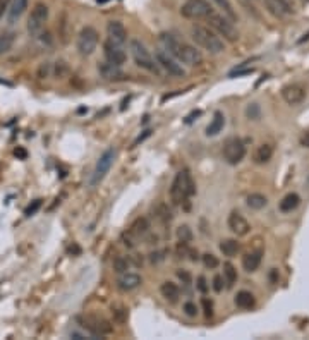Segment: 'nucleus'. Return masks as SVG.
Segmentation results:
<instances>
[{
    "instance_id": "obj_1",
    "label": "nucleus",
    "mask_w": 309,
    "mask_h": 340,
    "mask_svg": "<svg viewBox=\"0 0 309 340\" xmlns=\"http://www.w3.org/2000/svg\"><path fill=\"white\" fill-rule=\"evenodd\" d=\"M158 40L162 43L163 50H167L172 57H175L179 62L187 64V66H193V67L203 64V54L196 47L186 43V41H180L172 33H160Z\"/></svg>"
},
{
    "instance_id": "obj_2",
    "label": "nucleus",
    "mask_w": 309,
    "mask_h": 340,
    "mask_svg": "<svg viewBox=\"0 0 309 340\" xmlns=\"http://www.w3.org/2000/svg\"><path fill=\"white\" fill-rule=\"evenodd\" d=\"M191 38L200 45L201 48H205L206 52L213 55H218L225 50V43L223 40L215 33L213 30L206 26H201V24H194L191 28Z\"/></svg>"
},
{
    "instance_id": "obj_3",
    "label": "nucleus",
    "mask_w": 309,
    "mask_h": 340,
    "mask_svg": "<svg viewBox=\"0 0 309 340\" xmlns=\"http://www.w3.org/2000/svg\"><path fill=\"white\" fill-rule=\"evenodd\" d=\"M129 50H131V55H133L134 62H136V66H139L141 69L148 70V72L160 76L158 62H156L155 57L150 54V50H148L146 45H144L143 41L136 40V38H134V40H131L129 41Z\"/></svg>"
},
{
    "instance_id": "obj_4",
    "label": "nucleus",
    "mask_w": 309,
    "mask_h": 340,
    "mask_svg": "<svg viewBox=\"0 0 309 340\" xmlns=\"http://www.w3.org/2000/svg\"><path fill=\"white\" fill-rule=\"evenodd\" d=\"M206 21H208L209 26H211L213 30L220 34V36L225 38V40H229V41H237V40H239V33H237L236 26H234V23L227 16L211 12L208 17H206Z\"/></svg>"
},
{
    "instance_id": "obj_5",
    "label": "nucleus",
    "mask_w": 309,
    "mask_h": 340,
    "mask_svg": "<svg viewBox=\"0 0 309 340\" xmlns=\"http://www.w3.org/2000/svg\"><path fill=\"white\" fill-rule=\"evenodd\" d=\"M48 21V7L43 2H36L31 9L30 19H28V33L31 36H40L45 28V23Z\"/></svg>"
},
{
    "instance_id": "obj_6",
    "label": "nucleus",
    "mask_w": 309,
    "mask_h": 340,
    "mask_svg": "<svg viewBox=\"0 0 309 340\" xmlns=\"http://www.w3.org/2000/svg\"><path fill=\"white\" fill-rule=\"evenodd\" d=\"M211 12H215L209 2L206 0H186L180 7V14L186 19H206Z\"/></svg>"
},
{
    "instance_id": "obj_7",
    "label": "nucleus",
    "mask_w": 309,
    "mask_h": 340,
    "mask_svg": "<svg viewBox=\"0 0 309 340\" xmlns=\"http://www.w3.org/2000/svg\"><path fill=\"white\" fill-rule=\"evenodd\" d=\"M77 321H79L81 327L86 328L93 337H98V335L103 337V335L112 334V330H113V327L110 325L108 320H105V318H102V316H95V314L81 316V318H77Z\"/></svg>"
},
{
    "instance_id": "obj_8",
    "label": "nucleus",
    "mask_w": 309,
    "mask_h": 340,
    "mask_svg": "<svg viewBox=\"0 0 309 340\" xmlns=\"http://www.w3.org/2000/svg\"><path fill=\"white\" fill-rule=\"evenodd\" d=\"M98 41H100V34L95 28L86 26L81 30L79 36H77V52L83 57L91 55L98 47Z\"/></svg>"
},
{
    "instance_id": "obj_9",
    "label": "nucleus",
    "mask_w": 309,
    "mask_h": 340,
    "mask_svg": "<svg viewBox=\"0 0 309 340\" xmlns=\"http://www.w3.org/2000/svg\"><path fill=\"white\" fill-rule=\"evenodd\" d=\"M246 157V144L240 137H230L223 144V158L229 165H237Z\"/></svg>"
},
{
    "instance_id": "obj_10",
    "label": "nucleus",
    "mask_w": 309,
    "mask_h": 340,
    "mask_svg": "<svg viewBox=\"0 0 309 340\" xmlns=\"http://www.w3.org/2000/svg\"><path fill=\"white\" fill-rule=\"evenodd\" d=\"M155 59H156V62H158V66L162 67L163 70H167L170 76H173V77L186 76V69L182 67V64H180L175 57L170 55L167 50H163V48L155 52Z\"/></svg>"
},
{
    "instance_id": "obj_11",
    "label": "nucleus",
    "mask_w": 309,
    "mask_h": 340,
    "mask_svg": "<svg viewBox=\"0 0 309 340\" xmlns=\"http://www.w3.org/2000/svg\"><path fill=\"white\" fill-rule=\"evenodd\" d=\"M113 160H115V150H113V148H108V150L98 158L97 165H95L93 175H91V186H98V184L105 179L108 170L112 169Z\"/></svg>"
},
{
    "instance_id": "obj_12",
    "label": "nucleus",
    "mask_w": 309,
    "mask_h": 340,
    "mask_svg": "<svg viewBox=\"0 0 309 340\" xmlns=\"http://www.w3.org/2000/svg\"><path fill=\"white\" fill-rule=\"evenodd\" d=\"M103 55H105L106 62L115 64V66H120V67H122L127 60L126 50H124L120 45L113 43V41H110V40H106L105 43H103Z\"/></svg>"
},
{
    "instance_id": "obj_13",
    "label": "nucleus",
    "mask_w": 309,
    "mask_h": 340,
    "mask_svg": "<svg viewBox=\"0 0 309 340\" xmlns=\"http://www.w3.org/2000/svg\"><path fill=\"white\" fill-rule=\"evenodd\" d=\"M268 12L275 17H285L296 12V5L292 0H265Z\"/></svg>"
},
{
    "instance_id": "obj_14",
    "label": "nucleus",
    "mask_w": 309,
    "mask_h": 340,
    "mask_svg": "<svg viewBox=\"0 0 309 340\" xmlns=\"http://www.w3.org/2000/svg\"><path fill=\"white\" fill-rule=\"evenodd\" d=\"M282 98L289 105H299L306 100V90L301 84H287L282 88Z\"/></svg>"
},
{
    "instance_id": "obj_15",
    "label": "nucleus",
    "mask_w": 309,
    "mask_h": 340,
    "mask_svg": "<svg viewBox=\"0 0 309 340\" xmlns=\"http://www.w3.org/2000/svg\"><path fill=\"white\" fill-rule=\"evenodd\" d=\"M106 36H108L110 41H113V43L124 47V45H126V41H127L126 26H124L120 21H110V23L106 24Z\"/></svg>"
},
{
    "instance_id": "obj_16",
    "label": "nucleus",
    "mask_w": 309,
    "mask_h": 340,
    "mask_svg": "<svg viewBox=\"0 0 309 340\" xmlns=\"http://www.w3.org/2000/svg\"><path fill=\"white\" fill-rule=\"evenodd\" d=\"M227 224H229V229L239 237L247 236V234H249V230H251L249 222H247L246 218L239 213V211H232V213L229 215V220H227Z\"/></svg>"
},
{
    "instance_id": "obj_17",
    "label": "nucleus",
    "mask_w": 309,
    "mask_h": 340,
    "mask_svg": "<svg viewBox=\"0 0 309 340\" xmlns=\"http://www.w3.org/2000/svg\"><path fill=\"white\" fill-rule=\"evenodd\" d=\"M98 72L103 79L106 81H120L124 79V72L120 69V66H115V64H110V62H102L98 64Z\"/></svg>"
},
{
    "instance_id": "obj_18",
    "label": "nucleus",
    "mask_w": 309,
    "mask_h": 340,
    "mask_svg": "<svg viewBox=\"0 0 309 340\" xmlns=\"http://www.w3.org/2000/svg\"><path fill=\"white\" fill-rule=\"evenodd\" d=\"M143 283V278L137 273H131V272H126V273H120V277L117 278V287L124 292H129V290H134Z\"/></svg>"
},
{
    "instance_id": "obj_19",
    "label": "nucleus",
    "mask_w": 309,
    "mask_h": 340,
    "mask_svg": "<svg viewBox=\"0 0 309 340\" xmlns=\"http://www.w3.org/2000/svg\"><path fill=\"white\" fill-rule=\"evenodd\" d=\"M170 200H172V204H175V206L187 201L186 194H184V187H182V172H179L173 177V182H172V186H170Z\"/></svg>"
},
{
    "instance_id": "obj_20",
    "label": "nucleus",
    "mask_w": 309,
    "mask_h": 340,
    "mask_svg": "<svg viewBox=\"0 0 309 340\" xmlns=\"http://www.w3.org/2000/svg\"><path fill=\"white\" fill-rule=\"evenodd\" d=\"M28 2H30V0H10L9 10H7V14H9V23L14 24L16 21L21 19V16H23L28 9Z\"/></svg>"
},
{
    "instance_id": "obj_21",
    "label": "nucleus",
    "mask_w": 309,
    "mask_h": 340,
    "mask_svg": "<svg viewBox=\"0 0 309 340\" xmlns=\"http://www.w3.org/2000/svg\"><path fill=\"white\" fill-rule=\"evenodd\" d=\"M234 303H236V306L240 307V309H253V307L256 306V297H254L249 290H239L236 299H234Z\"/></svg>"
},
{
    "instance_id": "obj_22",
    "label": "nucleus",
    "mask_w": 309,
    "mask_h": 340,
    "mask_svg": "<svg viewBox=\"0 0 309 340\" xmlns=\"http://www.w3.org/2000/svg\"><path fill=\"white\" fill-rule=\"evenodd\" d=\"M225 127V115L222 112L213 113V119L209 120L208 127H206V136H216L220 134Z\"/></svg>"
},
{
    "instance_id": "obj_23",
    "label": "nucleus",
    "mask_w": 309,
    "mask_h": 340,
    "mask_svg": "<svg viewBox=\"0 0 309 340\" xmlns=\"http://www.w3.org/2000/svg\"><path fill=\"white\" fill-rule=\"evenodd\" d=\"M261 265V251H253V253H247L246 256L242 258V268L247 272V273H253L256 272Z\"/></svg>"
},
{
    "instance_id": "obj_24",
    "label": "nucleus",
    "mask_w": 309,
    "mask_h": 340,
    "mask_svg": "<svg viewBox=\"0 0 309 340\" xmlns=\"http://www.w3.org/2000/svg\"><path fill=\"white\" fill-rule=\"evenodd\" d=\"M273 157V146L272 144H259L254 151L253 158H254V164L263 165V164H268Z\"/></svg>"
},
{
    "instance_id": "obj_25",
    "label": "nucleus",
    "mask_w": 309,
    "mask_h": 340,
    "mask_svg": "<svg viewBox=\"0 0 309 340\" xmlns=\"http://www.w3.org/2000/svg\"><path fill=\"white\" fill-rule=\"evenodd\" d=\"M160 292H162V296L165 297L169 303H177L179 297H180L179 287H177V283H173V282H163L162 287H160Z\"/></svg>"
},
{
    "instance_id": "obj_26",
    "label": "nucleus",
    "mask_w": 309,
    "mask_h": 340,
    "mask_svg": "<svg viewBox=\"0 0 309 340\" xmlns=\"http://www.w3.org/2000/svg\"><path fill=\"white\" fill-rule=\"evenodd\" d=\"M148 230H150V222H148V218L139 217L133 222V225L129 227L127 234H129L131 237H141V236H144Z\"/></svg>"
},
{
    "instance_id": "obj_27",
    "label": "nucleus",
    "mask_w": 309,
    "mask_h": 340,
    "mask_svg": "<svg viewBox=\"0 0 309 340\" xmlns=\"http://www.w3.org/2000/svg\"><path fill=\"white\" fill-rule=\"evenodd\" d=\"M299 204H301V198H299V194H296V193H289L285 198H283L282 201H280L278 208H280V211H282V213H290V211L296 210V208L299 206Z\"/></svg>"
},
{
    "instance_id": "obj_28",
    "label": "nucleus",
    "mask_w": 309,
    "mask_h": 340,
    "mask_svg": "<svg viewBox=\"0 0 309 340\" xmlns=\"http://www.w3.org/2000/svg\"><path fill=\"white\" fill-rule=\"evenodd\" d=\"M180 172H182V187H184V194H186V198L189 200V198H193L194 194H196V184H194L193 175L189 173V170L184 169V170H180Z\"/></svg>"
},
{
    "instance_id": "obj_29",
    "label": "nucleus",
    "mask_w": 309,
    "mask_h": 340,
    "mask_svg": "<svg viewBox=\"0 0 309 340\" xmlns=\"http://www.w3.org/2000/svg\"><path fill=\"white\" fill-rule=\"evenodd\" d=\"M220 251L223 253V256L232 258L240 251V244L237 242L236 239H225V240L220 242Z\"/></svg>"
},
{
    "instance_id": "obj_30",
    "label": "nucleus",
    "mask_w": 309,
    "mask_h": 340,
    "mask_svg": "<svg viewBox=\"0 0 309 340\" xmlns=\"http://www.w3.org/2000/svg\"><path fill=\"white\" fill-rule=\"evenodd\" d=\"M247 206L251 208V210H261V208H265L266 204H268V200H266V196H263V194L259 193H253L247 196L246 200Z\"/></svg>"
},
{
    "instance_id": "obj_31",
    "label": "nucleus",
    "mask_w": 309,
    "mask_h": 340,
    "mask_svg": "<svg viewBox=\"0 0 309 340\" xmlns=\"http://www.w3.org/2000/svg\"><path fill=\"white\" fill-rule=\"evenodd\" d=\"M213 2L220 7V10L223 12V16H227L230 21H232V23H236L237 14H236V10H234V5H232V2H230V0H213Z\"/></svg>"
},
{
    "instance_id": "obj_32",
    "label": "nucleus",
    "mask_w": 309,
    "mask_h": 340,
    "mask_svg": "<svg viewBox=\"0 0 309 340\" xmlns=\"http://www.w3.org/2000/svg\"><path fill=\"white\" fill-rule=\"evenodd\" d=\"M223 278H225V283H227V287H232L234 283L237 282V270H236V267H234L232 263H223Z\"/></svg>"
},
{
    "instance_id": "obj_33",
    "label": "nucleus",
    "mask_w": 309,
    "mask_h": 340,
    "mask_svg": "<svg viewBox=\"0 0 309 340\" xmlns=\"http://www.w3.org/2000/svg\"><path fill=\"white\" fill-rule=\"evenodd\" d=\"M14 41H16L14 33H0V55L7 54L14 47Z\"/></svg>"
},
{
    "instance_id": "obj_34",
    "label": "nucleus",
    "mask_w": 309,
    "mask_h": 340,
    "mask_svg": "<svg viewBox=\"0 0 309 340\" xmlns=\"http://www.w3.org/2000/svg\"><path fill=\"white\" fill-rule=\"evenodd\" d=\"M129 268H131V260H129V258L117 256L115 260H113V270H115L117 273H126Z\"/></svg>"
},
{
    "instance_id": "obj_35",
    "label": "nucleus",
    "mask_w": 309,
    "mask_h": 340,
    "mask_svg": "<svg viewBox=\"0 0 309 340\" xmlns=\"http://www.w3.org/2000/svg\"><path fill=\"white\" fill-rule=\"evenodd\" d=\"M155 213H156V217H158L160 220L163 222V224H167V222H170V220H172V213H170L169 206H167V204H163V203L156 204V208H155Z\"/></svg>"
},
{
    "instance_id": "obj_36",
    "label": "nucleus",
    "mask_w": 309,
    "mask_h": 340,
    "mask_svg": "<svg viewBox=\"0 0 309 340\" xmlns=\"http://www.w3.org/2000/svg\"><path fill=\"white\" fill-rule=\"evenodd\" d=\"M177 237H179L180 242H191V239H193V232H191V229L187 225H182L177 229Z\"/></svg>"
},
{
    "instance_id": "obj_37",
    "label": "nucleus",
    "mask_w": 309,
    "mask_h": 340,
    "mask_svg": "<svg viewBox=\"0 0 309 340\" xmlns=\"http://www.w3.org/2000/svg\"><path fill=\"white\" fill-rule=\"evenodd\" d=\"M201 258H203V265H205L206 268H209V270H215V268L218 267V258H216L215 254L206 253Z\"/></svg>"
},
{
    "instance_id": "obj_38",
    "label": "nucleus",
    "mask_w": 309,
    "mask_h": 340,
    "mask_svg": "<svg viewBox=\"0 0 309 340\" xmlns=\"http://www.w3.org/2000/svg\"><path fill=\"white\" fill-rule=\"evenodd\" d=\"M112 313H113V318H115V321H119V323H124V321L127 320V309L124 306H113L112 307Z\"/></svg>"
},
{
    "instance_id": "obj_39",
    "label": "nucleus",
    "mask_w": 309,
    "mask_h": 340,
    "mask_svg": "<svg viewBox=\"0 0 309 340\" xmlns=\"http://www.w3.org/2000/svg\"><path fill=\"white\" fill-rule=\"evenodd\" d=\"M246 115L249 117V119H253V120H258L259 115H261V108H259V105L258 103H251L249 107L246 108Z\"/></svg>"
},
{
    "instance_id": "obj_40",
    "label": "nucleus",
    "mask_w": 309,
    "mask_h": 340,
    "mask_svg": "<svg viewBox=\"0 0 309 340\" xmlns=\"http://www.w3.org/2000/svg\"><path fill=\"white\" fill-rule=\"evenodd\" d=\"M182 311H184V313H186L189 318H194V316L198 314V306L193 303V301H187V303H184Z\"/></svg>"
},
{
    "instance_id": "obj_41",
    "label": "nucleus",
    "mask_w": 309,
    "mask_h": 340,
    "mask_svg": "<svg viewBox=\"0 0 309 340\" xmlns=\"http://www.w3.org/2000/svg\"><path fill=\"white\" fill-rule=\"evenodd\" d=\"M67 72H69V67H67V64L64 62V60H59V62L55 64V76L57 77H64Z\"/></svg>"
},
{
    "instance_id": "obj_42",
    "label": "nucleus",
    "mask_w": 309,
    "mask_h": 340,
    "mask_svg": "<svg viewBox=\"0 0 309 340\" xmlns=\"http://www.w3.org/2000/svg\"><path fill=\"white\" fill-rule=\"evenodd\" d=\"M41 206V200H36V201H33V204H30V206L24 210V215L26 217H31V215H34L38 211V208Z\"/></svg>"
},
{
    "instance_id": "obj_43",
    "label": "nucleus",
    "mask_w": 309,
    "mask_h": 340,
    "mask_svg": "<svg viewBox=\"0 0 309 340\" xmlns=\"http://www.w3.org/2000/svg\"><path fill=\"white\" fill-rule=\"evenodd\" d=\"M223 283H225V278H223L222 275H216V277L213 278V289H215V292H222Z\"/></svg>"
},
{
    "instance_id": "obj_44",
    "label": "nucleus",
    "mask_w": 309,
    "mask_h": 340,
    "mask_svg": "<svg viewBox=\"0 0 309 340\" xmlns=\"http://www.w3.org/2000/svg\"><path fill=\"white\" fill-rule=\"evenodd\" d=\"M203 309H205V316L206 318H211L213 316V303L209 299H203Z\"/></svg>"
},
{
    "instance_id": "obj_45",
    "label": "nucleus",
    "mask_w": 309,
    "mask_h": 340,
    "mask_svg": "<svg viewBox=\"0 0 309 340\" xmlns=\"http://www.w3.org/2000/svg\"><path fill=\"white\" fill-rule=\"evenodd\" d=\"M177 277H179V280H182V283H186V285H189L191 283V273L186 270H177Z\"/></svg>"
},
{
    "instance_id": "obj_46",
    "label": "nucleus",
    "mask_w": 309,
    "mask_h": 340,
    "mask_svg": "<svg viewBox=\"0 0 309 340\" xmlns=\"http://www.w3.org/2000/svg\"><path fill=\"white\" fill-rule=\"evenodd\" d=\"M196 287H198V290H200V292H203V294L208 292V282H206L205 277H198Z\"/></svg>"
},
{
    "instance_id": "obj_47",
    "label": "nucleus",
    "mask_w": 309,
    "mask_h": 340,
    "mask_svg": "<svg viewBox=\"0 0 309 340\" xmlns=\"http://www.w3.org/2000/svg\"><path fill=\"white\" fill-rule=\"evenodd\" d=\"M9 5H10V0H0V19L5 16V12L9 10Z\"/></svg>"
},
{
    "instance_id": "obj_48",
    "label": "nucleus",
    "mask_w": 309,
    "mask_h": 340,
    "mask_svg": "<svg viewBox=\"0 0 309 340\" xmlns=\"http://www.w3.org/2000/svg\"><path fill=\"white\" fill-rule=\"evenodd\" d=\"M301 146L309 148V131H306V133L301 136Z\"/></svg>"
},
{
    "instance_id": "obj_49",
    "label": "nucleus",
    "mask_w": 309,
    "mask_h": 340,
    "mask_svg": "<svg viewBox=\"0 0 309 340\" xmlns=\"http://www.w3.org/2000/svg\"><path fill=\"white\" fill-rule=\"evenodd\" d=\"M16 155H19V157H26V151H24V150H16Z\"/></svg>"
},
{
    "instance_id": "obj_50",
    "label": "nucleus",
    "mask_w": 309,
    "mask_h": 340,
    "mask_svg": "<svg viewBox=\"0 0 309 340\" xmlns=\"http://www.w3.org/2000/svg\"><path fill=\"white\" fill-rule=\"evenodd\" d=\"M270 277H272V282H276V272L273 270V272H272V275H270Z\"/></svg>"
}]
</instances>
